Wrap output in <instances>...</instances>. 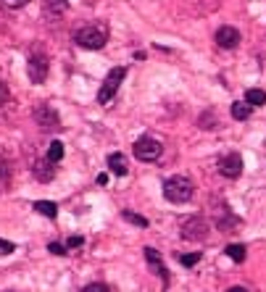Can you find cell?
Returning a JSON list of instances; mask_svg holds the SVG:
<instances>
[{
  "instance_id": "6da1fadb",
  "label": "cell",
  "mask_w": 266,
  "mask_h": 292,
  "mask_svg": "<svg viewBox=\"0 0 266 292\" xmlns=\"http://www.w3.org/2000/svg\"><path fill=\"white\" fill-rule=\"evenodd\" d=\"M74 42H77V48H82V50H100V48H106V42H108V27L100 24V21H95V24H87V27H82V29L74 32Z\"/></svg>"
},
{
  "instance_id": "7a4b0ae2",
  "label": "cell",
  "mask_w": 266,
  "mask_h": 292,
  "mask_svg": "<svg viewBox=\"0 0 266 292\" xmlns=\"http://www.w3.org/2000/svg\"><path fill=\"white\" fill-rule=\"evenodd\" d=\"M192 195H195V187H192V182L187 177H169L164 182V197L169 203L182 205V203L192 200Z\"/></svg>"
},
{
  "instance_id": "3957f363",
  "label": "cell",
  "mask_w": 266,
  "mask_h": 292,
  "mask_svg": "<svg viewBox=\"0 0 266 292\" xmlns=\"http://www.w3.org/2000/svg\"><path fill=\"white\" fill-rule=\"evenodd\" d=\"M208 232H211V227H208V221L203 216H190V218H184L182 227H179L182 240H190V242L208 240Z\"/></svg>"
},
{
  "instance_id": "277c9868",
  "label": "cell",
  "mask_w": 266,
  "mask_h": 292,
  "mask_svg": "<svg viewBox=\"0 0 266 292\" xmlns=\"http://www.w3.org/2000/svg\"><path fill=\"white\" fill-rule=\"evenodd\" d=\"M32 119H34V124H37L42 132H55V129H61V116H58V111H55L53 106H48V103H40V106H34Z\"/></svg>"
},
{
  "instance_id": "5b68a950",
  "label": "cell",
  "mask_w": 266,
  "mask_h": 292,
  "mask_svg": "<svg viewBox=\"0 0 266 292\" xmlns=\"http://www.w3.org/2000/svg\"><path fill=\"white\" fill-rule=\"evenodd\" d=\"M132 153H135V158L137 161H143V163H153V161H158L161 158V153H164V148H161V142L158 139H153V137H140L137 142L132 145Z\"/></svg>"
},
{
  "instance_id": "8992f818",
  "label": "cell",
  "mask_w": 266,
  "mask_h": 292,
  "mask_svg": "<svg viewBox=\"0 0 266 292\" xmlns=\"http://www.w3.org/2000/svg\"><path fill=\"white\" fill-rule=\"evenodd\" d=\"M124 77H126V68L124 66H116V68H111V71H108V77L103 79V87L98 90V103H100V106L111 103V98L116 95V90L124 82Z\"/></svg>"
},
{
  "instance_id": "52a82bcc",
  "label": "cell",
  "mask_w": 266,
  "mask_h": 292,
  "mask_svg": "<svg viewBox=\"0 0 266 292\" xmlns=\"http://www.w3.org/2000/svg\"><path fill=\"white\" fill-rule=\"evenodd\" d=\"M48 71H50V58L45 53H32L29 63H27V74H29L32 85H42L48 79Z\"/></svg>"
},
{
  "instance_id": "ba28073f",
  "label": "cell",
  "mask_w": 266,
  "mask_h": 292,
  "mask_svg": "<svg viewBox=\"0 0 266 292\" xmlns=\"http://www.w3.org/2000/svg\"><path fill=\"white\" fill-rule=\"evenodd\" d=\"M219 174L227 179H237L242 174V156L240 153H227L219 158Z\"/></svg>"
},
{
  "instance_id": "9c48e42d",
  "label": "cell",
  "mask_w": 266,
  "mask_h": 292,
  "mask_svg": "<svg viewBox=\"0 0 266 292\" xmlns=\"http://www.w3.org/2000/svg\"><path fill=\"white\" fill-rule=\"evenodd\" d=\"M145 253V263H148V268L153 271L161 282H164V287L169 284V271H166V266H164V261H161V253L156 250V248H145L143 250Z\"/></svg>"
},
{
  "instance_id": "30bf717a",
  "label": "cell",
  "mask_w": 266,
  "mask_h": 292,
  "mask_svg": "<svg viewBox=\"0 0 266 292\" xmlns=\"http://www.w3.org/2000/svg\"><path fill=\"white\" fill-rule=\"evenodd\" d=\"M214 42L222 50H235L237 45H240V32L235 27H219L216 34H214Z\"/></svg>"
},
{
  "instance_id": "8fae6325",
  "label": "cell",
  "mask_w": 266,
  "mask_h": 292,
  "mask_svg": "<svg viewBox=\"0 0 266 292\" xmlns=\"http://www.w3.org/2000/svg\"><path fill=\"white\" fill-rule=\"evenodd\" d=\"M55 163L53 161H48V158H42V161H37V163H34V179H37V182H42V184H48V182H53L55 179Z\"/></svg>"
},
{
  "instance_id": "7c38bea8",
  "label": "cell",
  "mask_w": 266,
  "mask_h": 292,
  "mask_svg": "<svg viewBox=\"0 0 266 292\" xmlns=\"http://www.w3.org/2000/svg\"><path fill=\"white\" fill-rule=\"evenodd\" d=\"M108 169H111V174H116V177H126V171H129L126 156L124 153H111L108 156Z\"/></svg>"
},
{
  "instance_id": "4fadbf2b",
  "label": "cell",
  "mask_w": 266,
  "mask_h": 292,
  "mask_svg": "<svg viewBox=\"0 0 266 292\" xmlns=\"http://www.w3.org/2000/svg\"><path fill=\"white\" fill-rule=\"evenodd\" d=\"M66 8H69L66 0H42V14L48 19H61Z\"/></svg>"
},
{
  "instance_id": "5bb4252c",
  "label": "cell",
  "mask_w": 266,
  "mask_h": 292,
  "mask_svg": "<svg viewBox=\"0 0 266 292\" xmlns=\"http://www.w3.org/2000/svg\"><path fill=\"white\" fill-rule=\"evenodd\" d=\"M32 208H34V211H37L40 216H45V218H55V213H58V205H55L53 200H37Z\"/></svg>"
},
{
  "instance_id": "9a60e30c",
  "label": "cell",
  "mask_w": 266,
  "mask_h": 292,
  "mask_svg": "<svg viewBox=\"0 0 266 292\" xmlns=\"http://www.w3.org/2000/svg\"><path fill=\"white\" fill-rule=\"evenodd\" d=\"M250 111H253V106H250V103H245V100L232 103V119H237V121H245L248 116H250Z\"/></svg>"
},
{
  "instance_id": "2e32d148",
  "label": "cell",
  "mask_w": 266,
  "mask_h": 292,
  "mask_svg": "<svg viewBox=\"0 0 266 292\" xmlns=\"http://www.w3.org/2000/svg\"><path fill=\"white\" fill-rule=\"evenodd\" d=\"M224 253H227V258H232L235 263H242L245 261V245H240V242H235V245H227L224 248Z\"/></svg>"
},
{
  "instance_id": "e0dca14e",
  "label": "cell",
  "mask_w": 266,
  "mask_h": 292,
  "mask_svg": "<svg viewBox=\"0 0 266 292\" xmlns=\"http://www.w3.org/2000/svg\"><path fill=\"white\" fill-rule=\"evenodd\" d=\"M121 218L126 221V224H132V227H140V229H148L150 221L140 213H135V211H121Z\"/></svg>"
},
{
  "instance_id": "ac0fdd59",
  "label": "cell",
  "mask_w": 266,
  "mask_h": 292,
  "mask_svg": "<svg viewBox=\"0 0 266 292\" xmlns=\"http://www.w3.org/2000/svg\"><path fill=\"white\" fill-rule=\"evenodd\" d=\"M245 103H250V106H266V92L258 90V87H253L245 92Z\"/></svg>"
},
{
  "instance_id": "d6986e66",
  "label": "cell",
  "mask_w": 266,
  "mask_h": 292,
  "mask_svg": "<svg viewBox=\"0 0 266 292\" xmlns=\"http://www.w3.org/2000/svg\"><path fill=\"white\" fill-rule=\"evenodd\" d=\"M198 126H201V129H219V119H216V113L214 111H206L203 116H201V119H198Z\"/></svg>"
},
{
  "instance_id": "ffe728a7",
  "label": "cell",
  "mask_w": 266,
  "mask_h": 292,
  "mask_svg": "<svg viewBox=\"0 0 266 292\" xmlns=\"http://www.w3.org/2000/svg\"><path fill=\"white\" fill-rule=\"evenodd\" d=\"M48 161H53V163H58L61 158H63V142H58V139H53V142L48 145V156H45Z\"/></svg>"
},
{
  "instance_id": "44dd1931",
  "label": "cell",
  "mask_w": 266,
  "mask_h": 292,
  "mask_svg": "<svg viewBox=\"0 0 266 292\" xmlns=\"http://www.w3.org/2000/svg\"><path fill=\"white\" fill-rule=\"evenodd\" d=\"M198 261H201V253H190V255L182 253V255H179V263H182V266H195Z\"/></svg>"
},
{
  "instance_id": "7402d4cb",
  "label": "cell",
  "mask_w": 266,
  "mask_h": 292,
  "mask_svg": "<svg viewBox=\"0 0 266 292\" xmlns=\"http://www.w3.org/2000/svg\"><path fill=\"white\" fill-rule=\"evenodd\" d=\"M14 250H16V245H14V242H8V240L0 237V255H11Z\"/></svg>"
},
{
  "instance_id": "603a6c76",
  "label": "cell",
  "mask_w": 266,
  "mask_h": 292,
  "mask_svg": "<svg viewBox=\"0 0 266 292\" xmlns=\"http://www.w3.org/2000/svg\"><path fill=\"white\" fill-rule=\"evenodd\" d=\"M48 250H50L53 255H66V253H69V248H66V245H61V242H50Z\"/></svg>"
},
{
  "instance_id": "cb8c5ba5",
  "label": "cell",
  "mask_w": 266,
  "mask_h": 292,
  "mask_svg": "<svg viewBox=\"0 0 266 292\" xmlns=\"http://www.w3.org/2000/svg\"><path fill=\"white\" fill-rule=\"evenodd\" d=\"M82 292H108V287H106V284H100V282H92V284L82 287Z\"/></svg>"
},
{
  "instance_id": "d4e9b609",
  "label": "cell",
  "mask_w": 266,
  "mask_h": 292,
  "mask_svg": "<svg viewBox=\"0 0 266 292\" xmlns=\"http://www.w3.org/2000/svg\"><path fill=\"white\" fill-rule=\"evenodd\" d=\"M82 242H85L82 237H77V235H74V237H69V240H66V248H69V250H74V248H82Z\"/></svg>"
},
{
  "instance_id": "484cf974",
  "label": "cell",
  "mask_w": 266,
  "mask_h": 292,
  "mask_svg": "<svg viewBox=\"0 0 266 292\" xmlns=\"http://www.w3.org/2000/svg\"><path fill=\"white\" fill-rule=\"evenodd\" d=\"M8 95H11V92H8V85H6L3 79H0V106H3V103H8Z\"/></svg>"
},
{
  "instance_id": "4316f807",
  "label": "cell",
  "mask_w": 266,
  "mask_h": 292,
  "mask_svg": "<svg viewBox=\"0 0 266 292\" xmlns=\"http://www.w3.org/2000/svg\"><path fill=\"white\" fill-rule=\"evenodd\" d=\"M3 3H6L8 8H24V6L29 3V0H3Z\"/></svg>"
},
{
  "instance_id": "83f0119b",
  "label": "cell",
  "mask_w": 266,
  "mask_h": 292,
  "mask_svg": "<svg viewBox=\"0 0 266 292\" xmlns=\"http://www.w3.org/2000/svg\"><path fill=\"white\" fill-rule=\"evenodd\" d=\"M98 184H100V187H106V184H108V174H106V171L98 174Z\"/></svg>"
},
{
  "instance_id": "f1b7e54d",
  "label": "cell",
  "mask_w": 266,
  "mask_h": 292,
  "mask_svg": "<svg viewBox=\"0 0 266 292\" xmlns=\"http://www.w3.org/2000/svg\"><path fill=\"white\" fill-rule=\"evenodd\" d=\"M227 292H248V289H245V287H229Z\"/></svg>"
}]
</instances>
